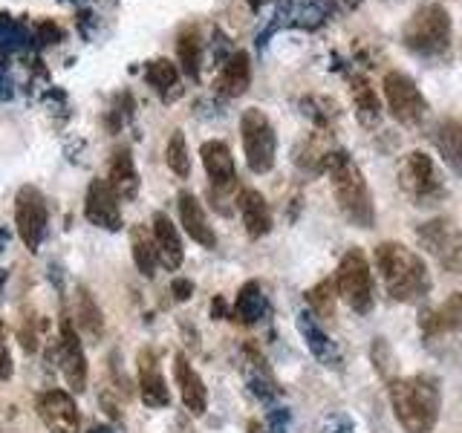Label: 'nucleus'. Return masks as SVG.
<instances>
[{
  "label": "nucleus",
  "mask_w": 462,
  "mask_h": 433,
  "mask_svg": "<svg viewBox=\"0 0 462 433\" xmlns=\"http://www.w3.org/2000/svg\"><path fill=\"white\" fill-rule=\"evenodd\" d=\"M375 272L387 289V295L399 303H416L430 292V274L422 257L402 243L375 245Z\"/></svg>",
  "instance_id": "obj_1"
},
{
  "label": "nucleus",
  "mask_w": 462,
  "mask_h": 433,
  "mask_svg": "<svg viewBox=\"0 0 462 433\" xmlns=\"http://www.w3.org/2000/svg\"><path fill=\"white\" fill-rule=\"evenodd\" d=\"M211 315H214V318H226V298L217 295V298L211 300Z\"/></svg>",
  "instance_id": "obj_40"
},
{
  "label": "nucleus",
  "mask_w": 462,
  "mask_h": 433,
  "mask_svg": "<svg viewBox=\"0 0 462 433\" xmlns=\"http://www.w3.org/2000/svg\"><path fill=\"white\" fill-rule=\"evenodd\" d=\"M153 240H156V249H159V263H162L168 272H177L182 266L185 249H182L177 226H173L171 216L162 211L153 214Z\"/></svg>",
  "instance_id": "obj_19"
},
{
  "label": "nucleus",
  "mask_w": 462,
  "mask_h": 433,
  "mask_svg": "<svg viewBox=\"0 0 462 433\" xmlns=\"http://www.w3.org/2000/svg\"><path fill=\"white\" fill-rule=\"evenodd\" d=\"M0 379H12V353H9V341H6V327L0 321Z\"/></svg>",
  "instance_id": "obj_36"
},
{
  "label": "nucleus",
  "mask_w": 462,
  "mask_h": 433,
  "mask_svg": "<svg viewBox=\"0 0 462 433\" xmlns=\"http://www.w3.org/2000/svg\"><path fill=\"white\" fill-rule=\"evenodd\" d=\"M110 188L119 199H134L139 194V173H136V165H134V156H130L127 148L116 151L113 159H110V177H107Z\"/></svg>",
  "instance_id": "obj_24"
},
{
  "label": "nucleus",
  "mask_w": 462,
  "mask_h": 433,
  "mask_svg": "<svg viewBox=\"0 0 462 433\" xmlns=\"http://www.w3.org/2000/svg\"><path fill=\"white\" fill-rule=\"evenodd\" d=\"M142 364H139V396L148 408H168L171 404V393H168V384L162 379V373L156 370L153 364V355L151 353H142Z\"/></svg>",
  "instance_id": "obj_22"
},
{
  "label": "nucleus",
  "mask_w": 462,
  "mask_h": 433,
  "mask_svg": "<svg viewBox=\"0 0 462 433\" xmlns=\"http://www.w3.org/2000/svg\"><path fill=\"white\" fill-rule=\"evenodd\" d=\"M14 226H18V235L26 243V249L38 254L43 237H47V226H50L47 199H43L38 188L26 185L18 191V199H14Z\"/></svg>",
  "instance_id": "obj_10"
},
{
  "label": "nucleus",
  "mask_w": 462,
  "mask_h": 433,
  "mask_svg": "<svg viewBox=\"0 0 462 433\" xmlns=\"http://www.w3.org/2000/svg\"><path fill=\"white\" fill-rule=\"evenodd\" d=\"M87 433H113V430H110L107 425H93V428L87 430Z\"/></svg>",
  "instance_id": "obj_41"
},
{
  "label": "nucleus",
  "mask_w": 462,
  "mask_h": 433,
  "mask_svg": "<svg viewBox=\"0 0 462 433\" xmlns=\"http://www.w3.org/2000/svg\"><path fill=\"white\" fill-rule=\"evenodd\" d=\"M237 208H240V216H243V226L249 231L252 240H260L266 237L272 231V211H269V202L266 197L254 191V188H245L237 197Z\"/></svg>",
  "instance_id": "obj_18"
},
{
  "label": "nucleus",
  "mask_w": 462,
  "mask_h": 433,
  "mask_svg": "<svg viewBox=\"0 0 462 433\" xmlns=\"http://www.w3.org/2000/svg\"><path fill=\"white\" fill-rule=\"evenodd\" d=\"M384 98H387V107L393 113V119L408 124V127H416L425 122L428 115V98L422 96V90L416 87V81L411 76H404V72L393 69L387 72L384 81Z\"/></svg>",
  "instance_id": "obj_9"
},
{
  "label": "nucleus",
  "mask_w": 462,
  "mask_h": 433,
  "mask_svg": "<svg viewBox=\"0 0 462 433\" xmlns=\"http://www.w3.org/2000/svg\"><path fill=\"white\" fill-rule=\"evenodd\" d=\"M404 47L419 58H445L451 50V14L439 4L419 6L402 32Z\"/></svg>",
  "instance_id": "obj_4"
},
{
  "label": "nucleus",
  "mask_w": 462,
  "mask_h": 433,
  "mask_svg": "<svg viewBox=\"0 0 462 433\" xmlns=\"http://www.w3.org/2000/svg\"><path fill=\"white\" fill-rule=\"evenodd\" d=\"M350 93H353V105H356L358 122L367 124V127L379 124L382 122V101H379V96H375V87L365 76H353Z\"/></svg>",
  "instance_id": "obj_26"
},
{
  "label": "nucleus",
  "mask_w": 462,
  "mask_h": 433,
  "mask_svg": "<svg viewBox=\"0 0 462 433\" xmlns=\"http://www.w3.org/2000/svg\"><path fill=\"white\" fill-rule=\"evenodd\" d=\"M84 216L93 226L105 231H119L122 228V208H119V194L113 191L107 180H93L87 188L84 199Z\"/></svg>",
  "instance_id": "obj_13"
},
{
  "label": "nucleus",
  "mask_w": 462,
  "mask_h": 433,
  "mask_svg": "<svg viewBox=\"0 0 462 433\" xmlns=\"http://www.w3.org/2000/svg\"><path fill=\"white\" fill-rule=\"evenodd\" d=\"M298 332H300V338L307 341V346L312 350V355L321 361V364H327V367H338V361H341V355H338V350H336V344L329 341V336L321 329V324H318V318L312 315V312H298Z\"/></svg>",
  "instance_id": "obj_21"
},
{
  "label": "nucleus",
  "mask_w": 462,
  "mask_h": 433,
  "mask_svg": "<svg viewBox=\"0 0 462 433\" xmlns=\"http://www.w3.org/2000/svg\"><path fill=\"white\" fill-rule=\"evenodd\" d=\"M336 292H338V286L332 281H321L318 286H312L307 292L310 312L318 315V318H329L332 309H336Z\"/></svg>",
  "instance_id": "obj_33"
},
{
  "label": "nucleus",
  "mask_w": 462,
  "mask_h": 433,
  "mask_svg": "<svg viewBox=\"0 0 462 433\" xmlns=\"http://www.w3.org/2000/svg\"><path fill=\"white\" fill-rule=\"evenodd\" d=\"M419 329H422L425 338H437V336H448V332L462 329V292H454L442 307L422 309V315H419Z\"/></svg>",
  "instance_id": "obj_17"
},
{
  "label": "nucleus",
  "mask_w": 462,
  "mask_h": 433,
  "mask_svg": "<svg viewBox=\"0 0 462 433\" xmlns=\"http://www.w3.org/2000/svg\"><path fill=\"white\" fill-rule=\"evenodd\" d=\"M245 379H249L252 393L260 401H272L274 396H278V384H274L263 355H260L254 346H245Z\"/></svg>",
  "instance_id": "obj_27"
},
{
  "label": "nucleus",
  "mask_w": 462,
  "mask_h": 433,
  "mask_svg": "<svg viewBox=\"0 0 462 433\" xmlns=\"http://www.w3.org/2000/svg\"><path fill=\"white\" fill-rule=\"evenodd\" d=\"M396 177H399V188L413 199V206H419V208L437 206V202L448 194L439 168L433 165V159L422 151L404 153Z\"/></svg>",
  "instance_id": "obj_5"
},
{
  "label": "nucleus",
  "mask_w": 462,
  "mask_h": 433,
  "mask_svg": "<svg viewBox=\"0 0 462 433\" xmlns=\"http://www.w3.org/2000/svg\"><path fill=\"white\" fill-rule=\"evenodd\" d=\"M144 78H148V84L153 87V90L168 96L173 87H177L180 72H177V67H173L171 61H165V58H156V61H151L148 69H144Z\"/></svg>",
  "instance_id": "obj_30"
},
{
  "label": "nucleus",
  "mask_w": 462,
  "mask_h": 433,
  "mask_svg": "<svg viewBox=\"0 0 462 433\" xmlns=\"http://www.w3.org/2000/svg\"><path fill=\"white\" fill-rule=\"evenodd\" d=\"M240 134L249 168L254 173H269L274 168V159H278V136H274L269 115L257 107H249L240 119Z\"/></svg>",
  "instance_id": "obj_6"
},
{
  "label": "nucleus",
  "mask_w": 462,
  "mask_h": 433,
  "mask_svg": "<svg viewBox=\"0 0 462 433\" xmlns=\"http://www.w3.org/2000/svg\"><path fill=\"white\" fill-rule=\"evenodd\" d=\"M433 144H437L448 168L462 177V124L457 119L437 122V127H433Z\"/></svg>",
  "instance_id": "obj_23"
},
{
  "label": "nucleus",
  "mask_w": 462,
  "mask_h": 433,
  "mask_svg": "<svg viewBox=\"0 0 462 433\" xmlns=\"http://www.w3.org/2000/svg\"><path fill=\"white\" fill-rule=\"evenodd\" d=\"M324 170L332 180V194L341 214L358 228H370L375 223V208H373V197L361 168L353 162L344 151H329L324 159Z\"/></svg>",
  "instance_id": "obj_2"
},
{
  "label": "nucleus",
  "mask_w": 462,
  "mask_h": 433,
  "mask_svg": "<svg viewBox=\"0 0 462 433\" xmlns=\"http://www.w3.org/2000/svg\"><path fill=\"white\" fill-rule=\"evenodd\" d=\"M26 43V32L12 18H0V50H18Z\"/></svg>",
  "instance_id": "obj_34"
},
{
  "label": "nucleus",
  "mask_w": 462,
  "mask_h": 433,
  "mask_svg": "<svg viewBox=\"0 0 462 433\" xmlns=\"http://www.w3.org/2000/svg\"><path fill=\"white\" fill-rule=\"evenodd\" d=\"M269 430L272 433H286L289 430V410L286 408L269 410Z\"/></svg>",
  "instance_id": "obj_38"
},
{
  "label": "nucleus",
  "mask_w": 462,
  "mask_h": 433,
  "mask_svg": "<svg viewBox=\"0 0 462 433\" xmlns=\"http://www.w3.org/2000/svg\"><path fill=\"white\" fill-rule=\"evenodd\" d=\"M180 220H182L185 235L191 237L194 243H199L202 249H214V245H217L214 228L208 226V216H206V211H202L199 199L194 194H188V191L180 194Z\"/></svg>",
  "instance_id": "obj_20"
},
{
  "label": "nucleus",
  "mask_w": 462,
  "mask_h": 433,
  "mask_svg": "<svg viewBox=\"0 0 462 433\" xmlns=\"http://www.w3.org/2000/svg\"><path fill=\"white\" fill-rule=\"evenodd\" d=\"M58 361H61V373L69 390L81 393L87 387V355L79 338V329L69 321V315H64L61 327H58Z\"/></svg>",
  "instance_id": "obj_11"
},
{
  "label": "nucleus",
  "mask_w": 462,
  "mask_h": 433,
  "mask_svg": "<svg viewBox=\"0 0 462 433\" xmlns=\"http://www.w3.org/2000/svg\"><path fill=\"white\" fill-rule=\"evenodd\" d=\"M35 410L41 422L50 428V433H79L81 430V413L79 404L72 401L64 390H47L35 401Z\"/></svg>",
  "instance_id": "obj_12"
},
{
  "label": "nucleus",
  "mask_w": 462,
  "mask_h": 433,
  "mask_svg": "<svg viewBox=\"0 0 462 433\" xmlns=\"http://www.w3.org/2000/svg\"><path fill=\"white\" fill-rule=\"evenodd\" d=\"M177 50H180V61H182V69L188 72L191 78L199 76V52H202V43H199V35H197V29H185V32L180 35V43H177Z\"/></svg>",
  "instance_id": "obj_31"
},
{
  "label": "nucleus",
  "mask_w": 462,
  "mask_h": 433,
  "mask_svg": "<svg viewBox=\"0 0 462 433\" xmlns=\"http://www.w3.org/2000/svg\"><path fill=\"white\" fill-rule=\"evenodd\" d=\"M373 364L379 367V373L384 379H390V367H393V353H390V346L384 338H375L373 341Z\"/></svg>",
  "instance_id": "obj_35"
},
{
  "label": "nucleus",
  "mask_w": 462,
  "mask_h": 433,
  "mask_svg": "<svg viewBox=\"0 0 462 433\" xmlns=\"http://www.w3.org/2000/svg\"><path fill=\"white\" fill-rule=\"evenodd\" d=\"M130 249H134L136 269L144 274V278H153L156 266H159V249H156L153 231H148L144 226H136L134 231H130Z\"/></svg>",
  "instance_id": "obj_28"
},
{
  "label": "nucleus",
  "mask_w": 462,
  "mask_h": 433,
  "mask_svg": "<svg viewBox=\"0 0 462 433\" xmlns=\"http://www.w3.org/2000/svg\"><path fill=\"white\" fill-rule=\"evenodd\" d=\"M171 292H173V298H177V300H188V298L194 295V283L188 281V278H177V281L171 283Z\"/></svg>",
  "instance_id": "obj_39"
},
{
  "label": "nucleus",
  "mask_w": 462,
  "mask_h": 433,
  "mask_svg": "<svg viewBox=\"0 0 462 433\" xmlns=\"http://www.w3.org/2000/svg\"><path fill=\"white\" fill-rule=\"evenodd\" d=\"M390 404L404 433H430L439 419V387L428 375L390 382Z\"/></svg>",
  "instance_id": "obj_3"
},
{
  "label": "nucleus",
  "mask_w": 462,
  "mask_h": 433,
  "mask_svg": "<svg viewBox=\"0 0 462 433\" xmlns=\"http://www.w3.org/2000/svg\"><path fill=\"white\" fill-rule=\"evenodd\" d=\"M173 379H177V387H180V396H182V404L194 416H202L208 408V390L202 384L199 373L191 367V361H188L182 353L173 358Z\"/></svg>",
  "instance_id": "obj_16"
},
{
  "label": "nucleus",
  "mask_w": 462,
  "mask_h": 433,
  "mask_svg": "<svg viewBox=\"0 0 462 433\" xmlns=\"http://www.w3.org/2000/svg\"><path fill=\"white\" fill-rule=\"evenodd\" d=\"M416 240L445 272H462V231L454 220L433 216L416 228Z\"/></svg>",
  "instance_id": "obj_8"
},
{
  "label": "nucleus",
  "mask_w": 462,
  "mask_h": 433,
  "mask_svg": "<svg viewBox=\"0 0 462 433\" xmlns=\"http://www.w3.org/2000/svg\"><path fill=\"white\" fill-rule=\"evenodd\" d=\"M263 315H266V295H263V289H260L257 281L243 283V289L237 292L235 307H231V318H235V321L243 324V327H254Z\"/></svg>",
  "instance_id": "obj_25"
},
{
  "label": "nucleus",
  "mask_w": 462,
  "mask_h": 433,
  "mask_svg": "<svg viewBox=\"0 0 462 433\" xmlns=\"http://www.w3.org/2000/svg\"><path fill=\"white\" fill-rule=\"evenodd\" d=\"M202 165L208 170V180H211V191H228L231 185L237 180V170H235V156H231V148L226 142L214 139L202 144Z\"/></svg>",
  "instance_id": "obj_14"
},
{
  "label": "nucleus",
  "mask_w": 462,
  "mask_h": 433,
  "mask_svg": "<svg viewBox=\"0 0 462 433\" xmlns=\"http://www.w3.org/2000/svg\"><path fill=\"white\" fill-rule=\"evenodd\" d=\"M249 433H266V430L260 428V422H249Z\"/></svg>",
  "instance_id": "obj_42"
},
{
  "label": "nucleus",
  "mask_w": 462,
  "mask_h": 433,
  "mask_svg": "<svg viewBox=\"0 0 462 433\" xmlns=\"http://www.w3.org/2000/svg\"><path fill=\"white\" fill-rule=\"evenodd\" d=\"M336 286L344 303L358 315H367L373 309V272L361 249H350L338 263Z\"/></svg>",
  "instance_id": "obj_7"
},
{
  "label": "nucleus",
  "mask_w": 462,
  "mask_h": 433,
  "mask_svg": "<svg viewBox=\"0 0 462 433\" xmlns=\"http://www.w3.org/2000/svg\"><path fill=\"white\" fill-rule=\"evenodd\" d=\"M269 0H249V6H254V9H260V6H266Z\"/></svg>",
  "instance_id": "obj_43"
},
{
  "label": "nucleus",
  "mask_w": 462,
  "mask_h": 433,
  "mask_svg": "<svg viewBox=\"0 0 462 433\" xmlns=\"http://www.w3.org/2000/svg\"><path fill=\"white\" fill-rule=\"evenodd\" d=\"M249 84H252V61L243 50H235L220 64V72L214 78V90L226 98H237L249 90Z\"/></svg>",
  "instance_id": "obj_15"
},
{
  "label": "nucleus",
  "mask_w": 462,
  "mask_h": 433,
  "mask_svg": "<svg viewBox=\"0 0 462 433\" xmlns=\"http://www.w3.org/2000/svg\"><path fill=\"white\" fill-rule=\"evenodd\" d=\"M76 315H79V324H81V329L87 332V336H90V338H101V332H105V318H101L98 303L93 300L90 289H87V286H79V307H76Z\"/></svg>",
  "instance_id": "obj_29"
},
{
  "label": "nucleus",
  "mask_w": 462,
  "mask_h": 433,
  "mask_svg": "<svg viewBox=\"0 0 462 433\" xmlns=\"http://www.w3.org/2000/svg\"><path fill=\"white\" fill-rule=\"evenodd\" d=\"M353 419H346L344 413H336V416H329L327 422H324V430L327 433H353Z\"/></svg>",
  "instance_id": "obj_37"
},
{
  "label": "nucleus",
  "mask_w": 462,
  "mask_h": 433,
  "mask_svg": "<svg viewBox=\"0 0 462 433\" xmlns=\"http://www.w3.org/2000/svg\"><path fill=\"white\" fill-rule=\"evenodd\" d=\"M165 159H168V168L177 173V177H188V173H191V156H188V144H185L182 130H173V136L168 139Z\"/></svg>",
  "instance_id": "obj_32"
}]
</instances>
